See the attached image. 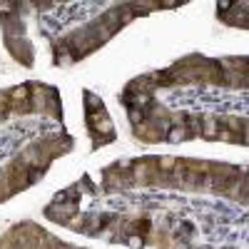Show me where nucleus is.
<instances>
[{"instance_id":"1","label":"nucleus","mask_w":249,"mask_h":249,"mask_svg":"<svg viewBox=\"0 0 249 249\" xmlns=\"http://www.w3.org/2000/svg\"><path fill=\"white\" fill-rule=\"evenodd\" d=\"M35 132H37V130L33 127L30 122H25V124H13V127L0 130V160L10 157V155L20 147V144L28 142Z\"/></svg>"}]
</instances>
